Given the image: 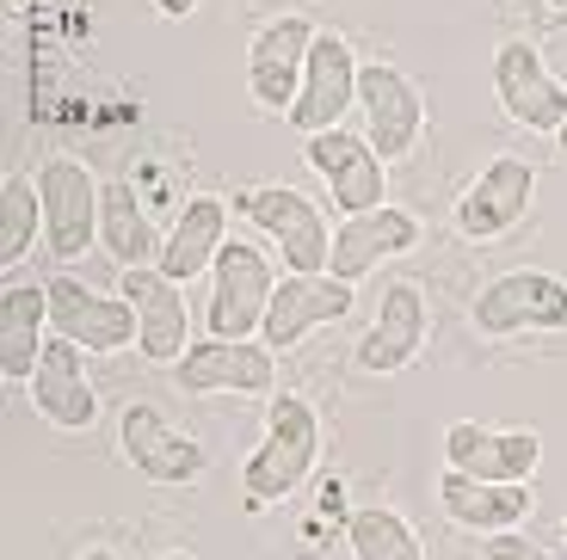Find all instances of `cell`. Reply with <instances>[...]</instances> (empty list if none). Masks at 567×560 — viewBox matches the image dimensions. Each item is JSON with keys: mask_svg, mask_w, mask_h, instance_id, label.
I'll list each match as a JSON object with an SVG mask.
<instances>
[{"mask_svg": "<svg viewBox=\"0 0 567 560\" xmlns=\"http://www.w3.org/2000/svg\"><path fill=\"white\" fill-rule=\"evenodd\" d=\"M549 7H567V0H549Z\"/></svg>", "mask_w": 567, "mask_h": 560, "instance_id": "33", "label": "cell"}, {"mask_svg": "<svg viewBox=\"0 0 567 560\" xmlns=\"http://www.w3.org/2000/svg\"><path fill=\"white\" fill-rule=\"evenodd\" d=\"M117 449H124V463L136 468L148 487H192V480H204V468H210L204 444L185 437L155 401H130L124 413H117Z\"/></svg>", "mask_w": 567, "mask_h": 560, "instance_id": "3", "label": "cell"}, {"mask_svg": "<svg viewBox=\"0 0 567 560\" xmlns=\"http://www.w3.org/2000/svg\"><path fill=\"white\" fill-rule=\"evenodd\" d=\"M223 240H228V204L210 197V191H198V197H185L179 216H173V228L161 235L155 266L167 271L173 283H192V278H204V271L216 266Z\"/></svg>", "mask_w": 567, "mask_h": 560, "instance_id": "22", "label": "cell"}, {"mask_svg": "<svg viewBox=\"0 0 567 560\" xmlns=\"http://www.w3.org/2000/svg\"><path fill=\"white\" fill-rule=\"evenodd\" d=\"M425 235V222L413 210H395V204H377V210L364 216H346L340 228H333V252H327V271L340 283H358L370 278L377 266H389V259H401V252H413Z\"/></svg>", "mask_w": 567, "mask_h": 560, "instance_id": "16", "label": "cell"}, {"mask_svg": "<svg viewBox=\"0 0 567 560\" xmlns=\"http://www.w3.org/2000/svg\"><path fill=\"white\" fill-rule=\"evenodd\" d=\"M321 463V413L302 394L278 388L266 401V432H259L254 456L241 468L247 505H284Z\"/></svg>", "mask_w": 567, "mask_h": 560, "instance_id": "1", "label": "cell"}, {"mask_svg": "<svg viewBox=\"0 0 567 560\" xmlns=\"http://www.w3.org/2000/svg\"><path fill=\"white\" fill-rule=\"evenodd\" d=\"M494 98L512 124L537 129V136H561L567 124V86L543 69V50L530 38H506L494 50Z\"/></svg>", "mask_w": 567, "mask_h": 560, "instance_id": "9", "label": "cell"}, {"mask_svg": "<svg viewBox=\"0 0 567 560\" xmlns=\"http://www.w3.org/2000/svg\"><path fill=\"white\" fill-rule=\"evenodd\" d=\"M124 302L136 309V351L148 364H179L192 345V314H185L179 283L161 266H130L124 271Z\"/></svg>", "mask_w": 567, "mask_h": 560, "instance_id": "17", "label": "cell"}, {"mask_svg": "<svg viewBox=\"0 0 567 560\" xmlns=\"http://www.w3.org/2000/svg\"><path fill=\"white\" fill-rule=\"evenodd\" d=\"M537 204V167L525 155H494L468 191L456 197V235L463 240H506Z\"/></svg>", "mask_w": 567, "mask_h": 560, "instance_id": "7", "label": "cell"}, {"mask_svg": "<svg viewBox=\"0 0 567 560\" xmlns=\"http://www.w3.org/2000/svg\"><path fill=\"white\" fill-rule=\"evenodd\" d=\"M81 560H124V554H112V548H86Z\"/></svg>", "mask_w": 567, "mask_h": 560, "instance_id": "29", "label": "cell"}, {"mask_svg": "<svg viewBox=\"0 0 567 560\" xmlns=\"http://www.w3.org/2000/svg\"><path fill=\"white\" fill-rule=\"evenodd\" d=\"M468 321L482 339H512V333H567V278L537 266L499 271L482 283V295L468 302Z\"/></svg>", "mask_w": 567, "mask_h": 560, "instance_id": "2", "label": "cell"}, {"mask_svg": "<svg viewBox=\"0 0 567 560\" xmlns=\"http://www.w3.org/2000/svg\"><path fill=\"white\" fill-rule=\"evenodd\" d=\"M43 345H50V290L7 278V290H0V376L25 388Z\"/></svg>", "mask_w": 567, "mask_h": 560, "instance_id": "23", "label": "cell"}, {"mask_svg": "<svg viewBox=\"0 0 567 560\" xmlns=\"http://www.w3.org/2000/svg\"><path fill=\"white\" fill-rule=\"evenodd\" d=\"M31 179H38V197H43V247L69 266V259H81V252L100 240L105 191L93 185V173H86L74 155H50Z\"/></svg>", "mask_w": 567, "mask_h": 560, "instance_id": "6", "label": "cell"}, {"mask_svg": "<svg viewBox=\"0 0 567 560\" xmlns=\"http://www.w3.org/2000/svg\"><path fill=\"white\" fill-rule=\"evenodd\" d=\"M31 406H38L43 419L56 425V432H93V419H100V394H93V382H86V364H81V345L62 333H50V345H43L38 370H31Z\"/></svg>", "mask_w": 567, "mask_h": 560, "instance_id": "20", "label": "cell"}, {"mask_svg": "<svg viewBox=\"0 0 567 560\" xmlns=\"http://www.w3.org/2000/svg\"><path fill=\"white\" fill-rule=\"evenodd\" d=\"M555 142H561V155H567V124H561V136H555Z\"/></svg>", "mask_w": 567, "mask_h": 560, "instance_id": "30", "label": "cell"}, {"mask_svg": "<svg viewBox=\"0 0 567 560\" xmlns=\"http://www.w3.org/2000/svg\"><path fill=\"white\" fill-rule=\"evenodd\" d=\"M302 160H309L315 173H321L327 197L340 204L346 216H364L377 210V204H389V160L370 148L364 136H352V129H321V136L302 142Z\"/></svg>", "mask_w": 567, "mask_h": 560, "instance_id": "14", "label": "cell"}, {"mask_svg": "<svg viewBox=\"0 0 567 560\" xmlns=\"http://www.w3.org/2000/svg\"><path fill=\"white\" fill-rule=\"evenodd\" d=\"M561 542H567V518H561Z\"/></svg>", "mask_w": 567, "mask_h": 560, "instance_id": "32", "label": "cell"}, {"mask_svg": "<svg viewBox=\"0 0 567 560\" xmlns=\"http://www.w3.org/2000/svg\"><path fill=\"white\" fill-rule=\"evenodd\" d=\"M155 13L161 19H192L198 13V0H155Z\"/></svg>", "mask_w": 567, "mask_h": 560, "instance_id": "28", "label": "cell"}, {"mask_svg": "<svg viewBox=\"0 0 567 560\" xmlns=\"http://www.w3.org/2000/svg\"><path fill=\"white\" fill-rule=\"evenodd\" d=\"M161 560H192V554H161Z\"/></svg>", "mask_w": 567, "mask_h": 560, "instance_id": "31", "label": "cell"}, {"mask_svg": "<svg viewBox=\"0 0 567 560\" xmlns=\"http://www.w3.org/2000/svg\"><path fill=\"white\" fill-rule=\"evenodd\" d=\"M346 542H352V560H425L420 530L389 505H358L346 518Z\"/></svg>", "mask_w": 567, "mask_h": 560, "instance_id": "25", "label": "cell"}, {"mask_svg": "<svg viewBox=\"0 0 567 560\" xmlns=\"http://www.w3.org/2000/svg\"><path fill=\"white\" fill-rule=\"evenodd\" d=\"M43 290H50V333L74 339L81 351H124V345H136V309H130L124 295L86 290L74 271L43 278Z\"/></svg>", "mask_w": 567, "mask_h": 560, "instance_id": "13", "label": "cell"}, {"mask_svg": "<svg viewBox=\"0 0 567 560\" xmlns=\"http://www.w3.org/2000/svg\"><path fill=\"white\" fill-rule=\"evenodd\" d=\"M173 388L179 394H254L271 401L278 394V351L259 339H198L185 345L173 364Z\"/></svg>", "mask_w": 567, "mask_h": 560, "instance_id": "5", "label": "cell"}, {"mask_svg": "<svg viewBox=\"0 0 567 560\" xmlns=\"http://www.w3.org/2000/svg\"><path fill=\"white\" fill-rule=\"evenodd\" d=\"M444 463L468 480H530L543 463V437L530 425H451Z\"/></svg>", "mask_w": 567, "mask_h": 560, "instance_id": "18", "label": "cell"}, {"mask_svg": "<svg viewBox=\"0 0 567 560\" xmlns=\"http://www.w3.org/2000/svg\"><path fill=\"white\" fill-rule=\"evenodd\" d=\"M309 43L315 25L302 13H278L254 31L247 43V98L271 117H290L297 105V86H302V62H309Z\"/></svg>", "mask_w": 567, "mask_h": 560, "instance_id": "10", "label": "cell"}, {"mask_svg": "<svg viewBox=\"0 0 567 560\" xmlns=\"http://www.w3.org/2000/svg\"><path fill=\"white\" fill-rule=\"evenodd\" d=\"M358 112H364V142L383 160H408L425 129V93L395 62H364L358 69Z\"/></svg>", "mask_w": 567, "mask_h": 560, "instance_id": "8", "label": "cell"}, {"mask_svg": "<svg viewBox=\"0 0 567 560\" xmlns=\"http://www.w3.org/2000/svg\"><path fill=\"white\" fill-rule=\"evenodd\" d=\"M482 560H549L525 530H499V536H482Z\"/></svg>", "mask_w": 567, "mask_h": 560, "instance_id": "27", "label": "cell"}, {"mask_svg": "<svg viewBox=\"0 0 567 560\" xmlns=\"http://www.w3.org/2000/svg\"><path fill=\"white\" fill-rule=\"evenodd\" d=\"M439 511L456 530L499 536V530H518V523L537 511V487H530V480H468V475H456V468H444Z\"/></svg>", "mask_w": 567, "mask_h": 560, "instance_id": "21", "label": "cell"}, {"mask_svg": "<svg viewBox=\"0 0 567 560\" xmlns=\"http://www.w3.org/2000/svg\"><path fill=\"white\" fill-rule=\"evenodd\" d=\"M271 259L254 240H223L210 266V339H259L271 309Z\"/></svg>", "mask_w": 567, "mask_h": 560, "instance_id": "4", "label": "cell"}, {"mask_svg": "<svg viewBox=\"0 0 567 560\" xmlns=\"http://www.w3.org/2000/svg\"><path fill=\"white\" fill-rule=\"evenodd\" d=\"M420 351H425V295L413 278H395L383 290V302H377L370 333L358 339L352 364L364 370V376H395V370H408Z\"/></svg>", "mask_w": 567, "mask_h": 560, "instance_id": "19", "label": "cell"}, {"mask_svg": "<svg viewBox=\"0 0 567 560\" xmlns=\"http://www.w3.org/2000/svg\"><path fill=\"white\" fill-rule=\"evenodd\" d=\"M100 247L112 252L117 266H155L161 259V235H155V222L142 216V204H136V185H105V204H100Z\"/></svg>", "mask_w": 567, "mask_h": 560, "instance_id": "24", "label": "cell"}, {"mask_svg": "<svg viewBox=\"0 0 567 560\" xmlns=\"http://www.w3.org/2000/svg\"><path fill=\"white\" fill-rule=\"evenodd\" d=\"M241 210L254 216L259 235H271V247L284 252L290 271H327L333 228L321 222V210H315L297 185H254V191L241 197Z\"/></svg>", "mask_w": 567, "mask_h": 560, "instance_id": "12", "label": "cell"}, {"mask_svg": "<svg viewBox=\"0 0 567 560\" xmlns=\"http://www.w3.org/2000/svg\"><path fill=\"white\" fill-rule=\"evenodd\" d=\"M358 105V62H352V43L340 31H315L309 43V62H302V86H297V105H290V129L302 142L321 136V129H340V117Z\"/></svg>", "mask_w": 567, "mask_h": 560, "instance_id": "11", "label": "cell"}, {"mask_svg": "<svg viewBox=\"0 0 567 560\" xmlns=\"http://www.w3.org/2000/svg\"><path fill=\"white\" fill-rule=\"evenodd\" d=\"M346 314H352V283H340L333 271H290V278H278V290H271L259 345L290 351V345H302L315 326L346 321Z\"/></svg>", "mask_w": 567, "mask_h": 560, "instance_id": "15", "label": "cell"}, {"mask_svg": "<svg viewBox=\"0 0 567 560\" xmlns=\"http://www.w3.org/2000/svg\"><path fill=\"white\" fill-rule=\"evenodd\" d=\"M43 240V197H38V179L25 173H7L0 179V266L19 271L25 252Z\"/></svg>", "mask_w": 567, "mask_h": 560, "instance_id": "26", "label": "cell"}]
</instances>
